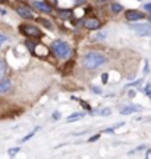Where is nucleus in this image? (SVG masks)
Segmentation results:
<instances>
[{"label": "nucleus", "instance_id": "2", "mask_svg": "<svg viewBox=\"0 0 151 159\" xmlns=\"http://www.w3.org/2000/svg\"><path fill=\"white\" fill-rule=\"evenodd\" d=\"M51 52L59 58V59H68L72 55V49L66 41L62 40H56L51 43Z\"/></svg>", "mask_w": 151, "mask_h": 159}, {"label": "nucleus", "instance_id": "12", "mask_svg": "<svg viewBox=\"0 0 151 159\" xmlns=\"http://www.w3.org/2000/svg\"><path fill=\"white\" fill-rule=\"evenodd\" d=\"M38 22H40V24H43L46 28H48V30H53V24H51L50 21H47V19H41V18H40V19H38Z\"/></svg>", "mask_w": 151, "mask_h": 159}, {"label": "nucleus", "instance_id": "5", "mask_svg": "<svg viewBox=\"0 0 151 159\" xmlns=\"http://www.w3.org/2000/svg\"><path fill=\"white\" fill-rule=\"evenodd\" d=\"M125 16L128 21H141V19H144L145 15L142 12H138V10H128L125 13Z\"/></svg>", "mask_w": 151, "mask_h": 159}, {"label": "nucleus", "instance_id": "25", "mask_svg": "<svg viewBox=\"0 0 151 159\" xmlns=\"http://www.w3.org/2000/svg\"><path fill=\"white\" fill-rule=\"evenodd\" d=\"M128 96H129L131 99H132V97H135V90H131V91L128 93Z\"/></svg>", "mask_w": 151, "mask_h": 159}, {"label": "nucleus", "instance_id": "24", "mask_svg": "<svg viewBox=\"0 0 151 159\" xmlns=\"http://www.w3.org/2000/svg\"><path fill=\"white\" fill-rule=\"evenodd\" d=\"M6 40H7V37H6V36H0V46H1Z\"/></svg>", "mask_w": 151, "mask_h": 159}, {"label": "nucleus", "instance_id": "29", "mask_svg": "<svg viewBox=\"0 0 151 159\" xmlns=\"http://www.w3.org/2000/svg\"><path fill=\"white\" fill-rule=\"evenodd\" d=\"M0 1H4V0H0Z\"/></svg>", "mask_w": 151, "mask_h": 159}, {"label": "nucleus", "instance_id": "20", "mask_svg": "<svg viewBox=\"0 0 151 159\" xmlns=\"http://www.w3.org/2000/svg\"><path fill=\"white\" fill-rule=\"evenodd\" d=\"M144 9H145V12L148 13L151 16V3H147V4H144Z\"/></svg>", "mask_w": 151, "mask_h": 159}, {"label": "nucleus", "instance_id": "22", "mask_svg": "<svg viewBox=\"0 0 151 159\" xmlns=\"http://www.w3.org/2000/svg\"><path fill=\"white\" fill-rule=\"evenodd\" d=\"M101 81H103V82H104V84H107V81H109V75H107V74H106V72H104V74H103V75H101Z\"/></svg>", "mask_w": 151, "mask_h": 159}, {"label": "nucleus", "instance_id": "1", "mask_svg": "<svg viewBox=\"0 0 151 159\" xmlns=\"http://www.w3.org/2000/svg\"><path fill=\"white\" fill-rule=\"evenodd\" d=\"M82 63L87 69H97V68H100L101 65L106 63V56L98 53V52H90L84 56Z\"/></svg>", "mask_w": 151, "mask_h": 159}, {"label": "nucleus", "instance_id": "7", "mask_svg": "<svg viewBox=\"0 0 151 159\" xmlns=\"http://www.w3.org/2000/svg\"><path fill=\"white\" fill-rule=\"evenodd\" d=\"M16 12H18L22 18H25V19H33V18H34L33 12H31L28 7H25V6H18V7H16Z\"/></svg>", "mask_w": 151, "mask_h": 159}, {"label": "nucleus", "instance_id": "9", "mask_svg": "<svg viewBox=\"0 0 151 159\" xmlns=\"http://www.w3.org/2000/svg\"><path fill=\"white\" fill-rule=\"evenodd\" d=\"M33 6H34V7H37L38 10L44 12V13H50V12H51L50 6H48V4H46V3H43V1H34V3H33Z\"/></svg>", "mask_w": 151, "mask_h": 159}, {"label": "nucleus", "instance_id": "11", "mask_svg": "<svg viewBox=\"0 0 151 159\" xmlns=\"http://www.w3.org/2000/svg\"><path fill=\"white\" fill-rule=\"evenodd\" d=\"M110 10H112L113 13H120V12L123 10V6L119 4V3H112V4H110Z\"/></svg>", "mask_w": 151, "mask_h": 159}, {"label": "nucleus", "instance_id": "18", "mask_svg": "<svg viewBox=\"0 0 151 159\" xmlns=\"http://www.w3.org/2000/svg\"><path fill=\"white\" fill-rule=\"evenodd\" d=\"M4 71H6V68H4V63H3V62H0V80H1V77L4 75Z\"/></svg>", "mask_w": 151, "mask_h": 159}, {"label": "nucleus", "instance_id": "6", "mask_svg": "<svg viewBox=\"0 0 151 159\" xmlns=\"http://www.w3.org/2000/svg\"><path fill=\"white\" fill-rule=\"evenodd\" d=\"M84 27L87 30H97L100 28V21L97 18H88V19H84Z\"/></svg>", "mask_w": 151, "mask_h": 159}, {"label": "nucleus", "instance_id": "19", "mask_svg": "<svg viewBox=\"0 0 151 159\" xmlns=\"http://www.w3.org/2000/svg\"><path fill=\"white\" fill-rule=\"evenodd\" d=\"M25 44H27V47H28L31 52H34V43H33V41L28 40V41H25Z\"/></svg>", "mask_w": 151, "mask_h": 159}, {"label": "nucleus", "instance_id": "27", "mask_svg": "<svg viewBox=\"0 0 151 159\" xmlns=\"http://www.w3.org/2000/svg\"><path fill=\"white\" fill-rule=\"evenodd\" d=\"M148 72V62L145 61V68H144V74H147Z\"/></svg>", "mask_w": 151, "mask_h": 159}, {"label": "nucleus", "instance_id": "30", "mask_svg": "<svg viewBox=\"0 0 151 159\" xmlns=\"http://www.w3.org/2000/svg\"><path fill=\"white\" fill-rule=\"evenodd\" d=\"M139 1H141V0H139Z\"/></svg>", "mask_w": 151, "mask_h": 159}, {"label": "nucleus", "instance_id": "8", "mask_svg": "<svg viewBox=\"0 0 151 159\" xmlns=\"http://www.w3.org/2000/svg\"><path fill=\"white\" fill-rule=\"evenodd\" d=\"M139 111H142V108H141V106H134V105H131V106L122 108V109H120V114H122V115H129V114L139 112Z\"/></svg>", "mask_w": 151, "mask_h": 159}, {"label": "nucleus", "instance_id": "4", "mask_svg": "<svg viewBox=\"0 0 151 159\" xmlns=\"http://www.w3.org/2000/svg\"><path fill=\"white\" fill-rule=\"evenodd\" d=\"M19 30H21V33L24 36H28V37H41L43 36L41 31L34 25H21Z\"/></svg>", "mask_w": 151, "mask_h": 159}, {"label": "nucleus", "instance_id": "3", "mask_svg": "<svg viewBox=\"0 0 151 159\" xmlns=\"http://www.w3.org/2000/svg\"><path fill=\"white\" fill-rule=\"evenodd\" d=\"M131 30H134L139 36H148L151 37V25L150 24H131Z\"/></svg>", "mask_w": 151, "mask_h": 159}, {"label": "nucleus", "instance_id": "15", "mask_svg": "<svg viewBox=\"0 0 151 159\" xmlns=\"http://www.w3.org/2000/svg\"><path fill=\"white\" fill-rule=\"evenodd\" d=\"M107 37V31L104 30V31H100V33H97L95 36H94V39L95 40H103V39H106Z\"/></svg>", "mask_w": 151, "mask_h": 159}, {"label": "nucleus", "instance_id": "28", "mask_svg": "<svg viewBox=\"0 0 151 159\" xmlns=\"http://www.w3.org/2000/svg\"><path fill=\"white\" fill-rule=\"evenodd\" d=\"M95 1H98V3H103V1H107V0H95Z\"/></svg>", "mask_w": 151, "mask_h": 159}, {"label": "nucleus", "instance_id": "21", "mask_svg": "<svg viewBox=\"0 0 151 159\" xmlns=\"http://www.w3.org/2000/svg\"><path fill=\"white\" fill-rule=\"evenodd\" d=\"M91 90H92V93H95V94H101V88L100 87H91Z\"/></svg>", "mask_w": 151, "mask_h": 159}, {"label": "nucleus", "instance_id": "14", "mask_svg": "<svg viewBox=\"0 0 151 159\" xmlns=\"http://www.w3.org/2000/svg\"><path fill=\"white\" fill-rule=\"evenodd\" d=\"M38 130H40V127H37V128H35V130H34V131H31V133H30V134H27V136H25V137H24V139H22V140H21V141H22V143H25V141H28V140H30V139H31V137H33V136H34V134H35V133H37Z\"/></svg>", "mask_w": 151, "mask_h": 159}, {"label": "nucleus", "instance_id": "13", "mask_svg": "<svg viewBox=\"0 0 151 159\" xmlns=\"http://www.w3.org/2000/svg\"><path fill=\"white\" fill-rule=\"evenodd\" d=\"M82 117H85V114H81V112H76V114H74V115H71V117H68V121L71 122V121H75V119L82 118Z\"/></svg>", "mask_w": 151, "mask_h": 159}, {"label": "nucleus", "instance_id": "17", "mask_svg": "<svg viewBox=\"0 0 151 159\" xmlns=\"http://www.w3.org/2000/svg\"><path fill=\"white\" fill-rule=\"evenodd\" d=\"M100 114H101V117H109V115L112 114V111H110V109L107 108V109H103V111H101Z\"/></svg>", "mask_w": 151, "mask_h": 159}, {"label": "nucleus", "instance_id": "23", "mask_svg": "<svg viewBox=\"0 0 151 159\" xmlns=\"http://www.w3.org/2000/svg\"><path fill=\"white\" fill-rule=\"evenodd\" d=\"M98 139H100V134H95V136H92V137H91L88 141H91V143H92V141H97Z\"/></svg>", "mask_w": 151, "mask_h": 159}, {"label": "nucleus", "instance_id": "16", "mask_svg": "<svg viewBox=\"0 0 151 159\" xmlns=\"http://www.w3.org/2000/svg\"><path fill=\"white\" fill-rule=\"evenodd\" d=\"M19 150H21L19 147H12V149H9V156H13V155H16Z\"/></svg>", "mask_w": 151, "mask_h": 159}, {"label": "nucleus", "instance_id": "26", "mask_svg": "<svg viewBox=\"0 0 151 159\" xmlns=\"http://www.w3.org/2000/svg\"><path fill=\"white\" fill-rule=\"evenodd\" d=\"M53 118L59 119V118H60V114H59V112H54V114H53Z\"/></svg>", "mask_w": 151, "mask_h": 159}, {"label": "nucleus", "instance_id": "10", "mask_svg": "<svg viewBox=\"0 0 151 159\" xmlns=\"http://www.w3.org/2000/svg\"><path fill=\"white\" fill-rule=\"evenodd\" d=\"M10 87H12V84L9 80H0V94L7 93L10 90Z\"/></svg>", "mask_w": 151, "mask_h": 159}]
</instances>
